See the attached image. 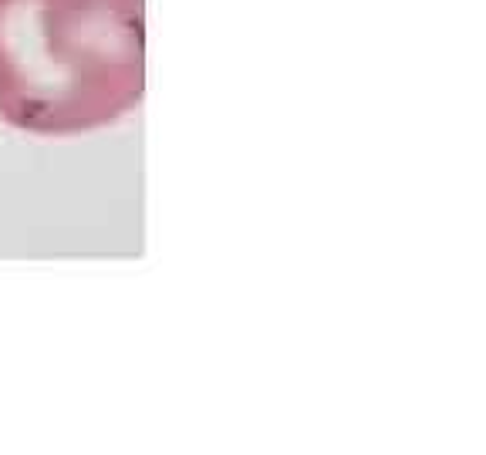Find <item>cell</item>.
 I'll use <instances>...</instances> for the list:
<instances>
[{"instance_id": "6da1fadb", "label": "cell", "mask_w": 486, "mask_h": 455, "mask_svg": "<svg viewBox=\"0 0 486 455\" xmlns=\"http://www.w3.org/2000/svg\"><path fill=\"white\" fill-rule=\"evenodd\" d=\"M146 91V0H0V118L34 136L119 122Z\"/></svg>"}]
</instances>
